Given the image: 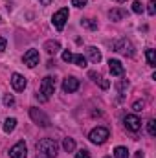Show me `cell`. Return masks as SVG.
Here are the masks:
<instances>
[{
  "instance_id": "2e32d148",
  "label": "cell",
  "mask_w": 156,
  "mask_h": 158,
  "mask_svg": "<svg viewBox=\"0 0 156 158\" xmlns=\"http://www.w3.org/2000/svg\"><path fill=\"white\" fill-rule=\"evenodd\" d=\"M44 50H46L50 55H55V53L61 50V44H59V40H46V42H44Z\"/></svg>"
},
{
  "instance_id": "9a60e30c",
  "label": "cell",
  "mask_w": 156,
  "mask_h": 158,
  "mask_svg": "<svg viewBox=\"0 0 156 158\" xmlns=\"http://www.w3.org/2000/svg\"><path fill=\"white\" fill-rule=\"evenodd\" d=\"M86 55H88V59H90L92 63H96V64L101 61V52H99L96 46H88V48H86Z\"/></svg>"
},
{
  "instance_id": "277c9868",
  "label": "cell",
  "mask_w": 156,
  "mask_h": 158,
  "mask_svg": "<svg viewBox=\"0 0 156 158\" xmlns=\"http://www.w3.org/2000/svg\"><path fill=\"white\" fill-rule=\"evenodd\" d=\"M114 50H116L117 53H123V55H129V57L134 55V46H132V42L129 39L116 40V42H114Z\"/></svg>"
},
{
  "instance_id": "f1b7e54d",
  "label": "cell",
  "mask_w": 156,
  "mask_h": 158,
  "mask_svg": "<svg viewBox=\"0 0 156 158\" xmlns=\"http://www.w3.org/2000/svg\"><path fill=\"white\" fill-rule=\"evenodd\" d=\"M147 11H149V15H154L156 13V2L154 0H151V2L147 4Z\"/></svg>"
},
{
  "instance_id": "5b68a950",
  "label": "cell",
  "mask_w": 156,
  "mask_h": 158,
  "mask_svg": "<svg viewBox=\"0 0 156 158\" xmlns=\"http://www.w3.org/2000/svg\"><path fill=\"white\" fill-rule=\"evenodd\" d=\"M53 92H55V77L46 76V77L42 79V83H40V94L44 98H50Z\"/></svg>"
},
{
  "instance_id": "52a82bcc",
  "label": "cell",
  "mask_w": 156,
  "mask_h": 158,
  "mask_svg": "<svg viewBox=\"0 0 156 158\" xmlns=\"http://www.w3.org/2000/svg\"><path fill=\"white\" fill-rule=\"evenodd\" d=\"M30 116H31V119L37 123V125H40V127H48L50 125V118L42 112V110H39V109H30Z\"/></svg>"
},
{
  "instance_id": "d4e9b609",
  "label": "cell",
  "mask_w": 156,
  "mask_h": 158,
  "mask_svg": "<svg viewBox=\"0 0 156 158\" xmlns=\"http://www.w3.org/2000/svg\"><path fill=\"white\" fill-rule=\"evenodd\" d=\"M147 131H149L151 136H154L156 134V121L154 119H149V123H147Z\"/></svg>"
},
{
  "instance_id": "e0dca14e",
  "label": "cell",
  "mask_w": 156,
  "mask_h": 158,
  "mask_svg": "<svg viewBox=\"0 0 156 158\" xmlns=\"http://www.w3.org/2000/svg\"><path fill=\"white\" fill-rule=\"evenodd\" d=\"M145 57H147V64L151 66V68H154L156 66V53L153 48H147L145 50Z\"/></svg>"
},
{
  "instance_id": "8fae6325",
  "label": "cell",
  "mask_w": 156,
  "mask_h": 158,
  "mask_svg": "<svg viewBox=\"0 0 156 158\" xmlns=\"http://www.w3.org/2000/svg\"><path fill=\"white\" fill-rule=\"evenodd\" d=\"M79 88V79L74 77V76H70V77H66L63 81V92H66V94H72V92H76Z\"/></svg>"
},
{
  "instance_id": "836d02e7",
  "label": "cell",
  "mask_w": 156,
  "mask_h": 158,
  "mask_svg": "<svg viewBox=\"0 0 156 158\" xmlns=\"http://www.w3.org/2000/svg\"><path fill=\"white\" fill-rule=\"evenodd\" d=\"M39 2L42 6H50V4H51V0H39Z\"/></svg>"
},
{
  "instance_id": "cb8c5ba5",
  "label": "cell",
  "mask_w": 156,
  "mask_h": 158,
  "mask_svg": "<svg viewBox=\"0 0 156 158\" xmlns=\"http://www.w3.org/2000/svg\"><path fill=\"white\" fill-rule=\"evenodd\" d=\"M143 109H145V101H134V105H132L134 112H142Z\"/></svg>"
},
{
  "instance_id": "83f0119b",
  "label": "cell",
  "mask_w": 156,
  "mask_h": 158,
  "mask_svg": "<svg viewBox=\"0 0 156 158\" xmlns=\"http://www.w3.org/2000/svg\"><path fill=\"white\" fill-rule=\"evenodd\" d=\"M72 57H74V53H72V52H68V50H66V52H63V61H64V63H72Z\"/></svg>"
},
{
  "instance_id": "1f68e13d",
  "label": "cell",
  "mask_w": 156,
  "mask_h": 158,
  "mask_svg": "<svg viewBox=\"0 0 156 158\" xmlns=\"http://www.w3.org/2000/svg\"><path fill=\"white\" fill-rule=\"evenodd\" d=\"M6 46H7V40L4 39V37H0V53L6 50Z\"/></svg>"
},
{
  "instance_id": "7c38bea8",
  "label": "cell",
  "mask_w": 156,
  "mask_h": 158,
  "mask_svg": "<svg viewBox=\"0 0 156 158\" xmlns=\"http://www.w3.org/2000/svg\"><path fill=\"white\" fill-rule=\"evenodd\" d=\"M109 70H110L112 76H123V72H125L123 64H121L117 59H110V61H109Z\"/></svg>"
},
{
  "instance_id": "8992f818",
  "label": "cell",
  "mask_w": 156,
  "mask_h": 158,
  "mask_svg": "<svg viewBox=\"0 0 156 158\" xmlns=\"http://www.w3.org/2000/svg\"><path fill=\"white\" fill-rule=\"evenodd\" d=\"M123 123H125L127 131H130V132H136V131L142 129V119L138 118L136 114H127V116L123 118Z\"/></svg>"
},
{
  "instance_id": "603a6c76",
  "label": "cell",
  "mask_w": 156,
  "mask_h": 158,
  "mask_svg": "<svg viewBox=\"0 0 156 158\" xmlns=\"http://www.w3.org/2000/svg\"><path fill=\"white\" fill-rule=\"evenodd\" d=\"M4 105H6V107H13V105H15V98H13L11 94H6V96H4Z\"/></svg>"
},
{
  "instance_id": "44dd1931",
  "label": "cell",
  "mask_w": 156,
  "mask_h": 158,
  "mask_svg": "<svg viewBox=\"0 0 156 158\" xmlns=\"http://www.w3.org/2000/svg\"><path fill=\"white\" fill-rule=\"evenodd\" d=\"M114 156L116 158H129V151H127V147L117 145L116 149H114Z\"/></svg>"
},
{
  "instance_id": "5bb4252c",
  "label": "cell",
  "mask_w": 156,
  "mask_h": 158,
  "mask_svg": "<svg viewBox=\"0 0 156 158\" xmlns=\"http://www.w3.org/2000/svg\"><path fill=\"white\" fill-rule=\"evenodd\" d=\"M88 77L92 79L94 83H97L101 88H105V90L110 86V83H109L107 79H103V76H101V74H97V72H88Z\"/></svg>"
},
{
  "instance_id": "3957f363",
  "label": "cell",
  "mask_w": 156,
  "mask_h": 158,
  "mask_svg": "<svg viewBox=\"0 0 156 158\" xmlns=\"http://www.w3.org/2000/svg\"><path fill=\"white\" fill-rule=\"evenodd\" d=\"M68 17H70L68 7H61L59 11H55V13H53V17H51V24L55 26V30L63 31V28H64V24H66Z\"/></svg>"
},
{
  "instance_id": "d6986e66",
  "label": "cell",
  "mask_w": 156,
  "mask_h": 158,
  "mask_svg": "<svg viewBox=\"0 0 156 158\" xmlns=\"http://www.w3.org/2000/svg\"><path fill=\"white\" fill-rule=\"evenodd\" d=\"M63 149H64L66 153H74V151H76V142H74L72 138H64V142H63Z\"/></svg>"
},
{
  "instance_id": "ac0fdd59",
  "label": "cell",
  "mask_w": 156,
  "mask_h": 158,
  "mask_svg": "<svg viewBox=\"0 0 156 158\" xmlns=\"http://www.w3.org/2000/svg\"><path fill=\"white\" fill-rule=\"evenodd\" d=\"M15 127H17V119L15 118H7L6 119V123H4V132H13L15 131Z\"/></svg>"
},
{
  "instance_id": "4dcf8cb0",
  "label": "cell",
  "mask_w": 156,
  "mask_h": 158,
  "mask_svg": "<svg viewBox=\"0 0 156 158\" xmlns=\"http://www.w3.org/2000/svg\"><path fill=\"white\" fill-rule=\"evenodd\" d=\"M86 2H88V0H72V6H76V7H83V6H86Z\"/></svg>"
},
{
  "instance_id": "d590c367",
  "label": "cell",
  "mask_w": 156,
  "mask_h": 158,
  "mask_svg": "<svg viewBox=\"0 0 156 158\" xmlns=\"http://www.w3.org/2000/svg\"><path fill=\"white\" fill-rule=\"evenodd\" d=\"M105 158H110V156H105Z\"/></svg>"
},
{
  "instance_id": "d6a6232c",
  "label": "cell",
  "mask_w": 156,
  "mask_h": 158,
  "mask_svg": "<svg viewBox=\"0 0 156 158\" xmlns=\"http://www.w3.org/2000/svg\"><path fill=\"white\" fill-rule=\"evenodd\" d=\"M37 99H39L40 103H44V101H48V98H44L42 94H37Z\"/></svg>"
},
{
  "instance_id": "7402d4cb",
  "label": "cell",
  "mask_w": 156,
  "mask_h": 158,
  "mask_svg": "<svg viewBox=\"0 0 156 158\" xmlns=\"http://www.w3.org/2000/svg\"><path fill=\"white\" fill-rule=\"evenodd\" d=\"M72 63H76L77 66L84 68V66H86V57H84L83 53H77V55H74V57H72Z\"/></svg>"
},
{
  "instance_id": "ba28073f",
  "label": "cell",
  "mask_w": 156,
  "mask_h": 158,
  "mask_svg": "<svg viewBox=\"0 0 156 158\" xmlns=\"http://www.w3.org/2000/svg\"><path fill=\"white\" fill-rule=\"evenodd\" d=\"M9 156L11 158H28V147L24 142H17L11 149H9Z\"/></svg>"
},
{
  "instance_id": "30bf717a",
  "label": "cell",
  "mask_w": 156,
  "mask_h": 158,
  "mask_svg": "<svg viewBox=\"0 0 156 158\" xmlns=\"http://www.w3.org/2000/svg\"><path fill=\"white\" fill-rule=\"evenodd\" d=\"M26 85H28V81H26V77H24L22 74H18V72L11 74V86H13L17 92H22V90L26 88Z\"/></svg>"
},
{
  "instance_id": "6da1fadb",
  "label": "cell",
  "mask_w": 156,
  "mask_h": 158,
  "mask_svg": "<svg viewBox=\"0 0 156 158\" xmlns=\"http://www.w3.org/2000/svg\"><path fill=\"white\" fill-rule=\"evenodd\" d=\"M57 142L51 138H42L37 142V158H55L57 156Z\"/></svg>"
},
{
  "instance_id": "8d00e7d4",
  "label": "cell",
  "mask_w": 156,
  "mask_h": 158,
  "mask_svg": "<svg viewBox=\"0 0 156 158\" xmlns=\"http://www.w3.org/2000/svg\"><path fill=\"white\" fill-rule=\"evenodd\" d=\"M0 22H2V19H0Z\"/></svg>"
},
{
  "instance_id": "f546056e",
  "label": "cell",
  "mask_w": 156,
  "mask_h": 158,
  "mask_svg": "<svg viewBox=\"0 0 156 158\" xmlns=\"http://www.w3.org/2000/svg\"><path fill=\"white\" fill-rule=\"evenodd\" d=\"M116 88L119 90V92H123L125 88H129V81H119V83L116 85Z\"/></svg>"
},
{
  "instance_id": "4316f807",
  "label": "cell",
  "mask_w": 156,
  "mask_h": 158,
  "mask_svg": "<svg viewBox=\"0 0 156 158\" xmlns=\"http://www.w3.org/2000/svg\"><path fill=\"white\" fill-rule=\"evenodd\" d=\"M132 11L140 15V13L143 11V6H142V2H132Z\"/></svg>"
},
{
  "instance_id": "ffe728a7",
  "label": "cell",
  "mask_w": 156,
  "mask_h": 158,
  "mask_svg": "<svg viewBox=\"0 0 156 158\" xmlns=\"http://www.w3.org/2000/svg\"><path fill=\"white\" fill-rule=\"evenodd\" d=\"M81 26L86 28V30H97V22L94 19H83L81 20Z\"/></svg>"
},
{
  "instance_id": "e575fe53",
  "label": "cell",
  "mask_w": 156,
  "mask_h": 158,
  "mask_svg": "<svg viewBox=\"0 0 156 158\" xmlns=\"http://www.w3.org/2000/svg\"><path fill=\"white\" fill-rule=\"evenodd\" d=\"M114 2H117V4H123V2H127V0H114Z\"/></svg>"
},
{
  "instance_id": "484cf974",
  "label": "cell",
  "mask_w": 156,
  "mask_h": 158,
  "mask_svg": "<svg viewBox=\"0 0 156 158\" xmlns=\"http://www.w3.org/2000/svg\"><path fill=\"white\" fill-rule=\"evenodd\" d=\"M76 158H90V151L88 149H81L76 153Z\"/></svg>"
},
{
  "instance_id": "9c48e42d",
  "label": "cell",
  "mask_w": 156,
  "mask_h": 158,
  "mask_svg": "<svg viewBox=\"0 0 156 158\" xmlns=\"http://www.w3.org/2000/svg\"><path fill=\"white\" fill-rule=\"evenodd\" d=\"M39 59H40V55H39V52L35 50V48H31V50H28L26 53H24V64L26 66H30V68H33V66H37L39 64Z\"/></svg>"
},
{
  "instance_id": "7a4b0ae2",
  "label": "cell",
  "mask_w": 156,
  "mask_h": 158,
  "mask_svg": "<svg viewBox=\"0 0 156 158\" xmlns=\"http://www.w3.org/2000/svg\"><path fill=\"white\" fill-rule=\"evenodd\" d=\"M109 138H110V131H109L107 127H96V129H92L90 134H88V140H90L92 143H96V145L105 143Z\"/></svg>"
},
{
  "instance_id": "4fadbf2b",
  "label": "cell",
  "mask_w": 156,
  "mask_h": 158,
  "mask_svg": "<svg viewBox=\"0 0 156 158\" xmlns=\"http://www.w3.org/2000/svg\"><path fill=\"white\" fill-rule=\"evenodd\" d=\"M125 17H127V11L121 9V7H114V9L109 11V19H110L112 22H119V20H123Z\"/></svg>"
}]
</instances>
